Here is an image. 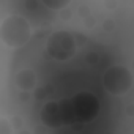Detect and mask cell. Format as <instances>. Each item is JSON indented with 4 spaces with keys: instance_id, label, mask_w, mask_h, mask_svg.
Returning a JSON list of instances; mask_svg holds the SVG:
<instances>
[{
    "instance_id": "1",
    "label": "cell",
    "mask_w": 134,
    "mask_h": 134,
    "mask_svg": "<svg viewBox=\"0 0 134 134\" xmlns=\"http://www.w3.org/2000/svg\"><path fill=\"white\" fill-rule=\"evenodd\" d=\"M32 38V25L25 16L10 14L0 22V40L11 49L25 46Z\"/></svg>"
},
{
    "instance_id": "2",
    "label": "cell",
    "mask_w": 134,
    "mask_h": 134,
    "mask_svg": "<svg viewBox=\"0 0 134 134\" xmlns=\"http://www.w3.org/2000/svg\"><path fill=\"white\" fill-rule=\"evenodd\" d=\"M77 51V41L68 30H55L47 36L46 52L55 62H68Z\"/></svg>"
},
{
    "instance_id": "3",
    "label": "cell",
    "mask_w": 134,
    "mask_h": 134,
    "mask_svg": "<svg viewBox=\"0 0 134 134\" xmlns=\"http://www.w3.org/2000/svg\"><path fill=\"white\" fill-rule=\"evenodd\" d=\"M132 73L123 65H112L103 74V87L114 96L126 95L132 87Z\"/></svg>"
},
{
    "instance_id": "4",
    "label": "cell",
    "mask_w": 134,
    "mask_h": 134,
    "mask_svg": "<svg viewBox=\"0 0 134 134\" xmlns=\"http://www.w3.org/2000/svg\"><path fill=\"white\" fill-rule=\"evenodd\" d=\"M71 101H73V106H74V110H76L77 121H90L99 112L98 98L95 95L88 93V92L77 93L74 98H71Z\"/></svg>"
},
{
    "instance_id": "5",
    "label": "cell",
    "mask_w": 134,
    "mask_h": 134,
    "mask_svg": "<svg viewBox=\"0 0 134 134\" xmlns=\"http://www.w3.org/2000/svg\"><path fill=\"white\" fill-rule=\"evenodd\" d=\"M40 118L47 128H60L65 125L60 101H46L40 110Z\"/></svg>"
},
{
    "instance_id": "6",
    "label": "cell",
    "mask_w": 134,
    "mask_h": 134,
    "mask_svg": "<svg viewBox=\"0 0 134 134\" xmlns=\"http://www.w3.org/2000/svg\"><path fill=\"white\" fill-rule=\"evenodd\" d=\"M14 84L21 92H33L38 84L36 73L32 68H24V70L18 71V74L14 77Z\"/></svg>"
},
{
    "instance_id": "7",
    "label": "cell",
    "mask_w": 134,
    "mask_h": 134,
    "mask_svg": "<svg viewBox=\"0 0 134 134\" xmlns=\"http://www.w3.org/2000/svg\"><path fill=\"white\" fill-rule=\"evenodd\" d=\"M44 7L49 11H63L66 7H70V0H43Z\"/></svg>"
},
{
    "instance_id": "8",
    "label": "cell",
    "mask_w": 134,
    "mask_h": 134,
    "mask_svg": "<svg viewBox=\"0 0 134 134\" xmlns=\"http://www.w3.org/2000/svg\"><path fill=\"white\" fill-rule=\"evenodd\" d=\"M0 134H13V123L8 121V118H0Z\"/></svg>"
},
{
    "instance_id": "9",
    "label": "cell",
    "mask_w": 134,
    "mask_h": 134,
    "mask_svg": "<svg viewBox=\"0 0 134 134\" xmlns=\"http://www.w3.org/2000/svg\"><path fill=\"white\" fill-rule=\"evenodd\" d=\"M126 114H128L129 117H134V104L126 106Z\"/></svg>"
},
{
    "instance_id": "10",
    "label": "cell",
    "mask_w": 134,
    "mask_h": 134,
    "mask_svg": "<svg viewBox=\"0 0 134 134\" xmlns=\"http://www.w3.org/2000/svg\"><path fill=\"white\" fill-rule=\"evenodd\" d=\"M60 18H62V19H70V18H71V13L66 11V10H63V11L60 13Z\"/></svg>"
},
{
    "instance_id": "11",
    "label": "cell",
    "mask_w": 134,
    "mask_h": 134,
    "mask_svg": "<svg viewBox=\"0 0 134 134\" xmlns=\"http://www.w3.org/2000/svg\"><path fill=\"white\" fill-rule=\"evenodd\" d=\"M109 24H112V21H110V19L104 21V29H106V30H110V25H109Z\"/></svg>"
},
{
    "instance_id": "12",
    "label": "cell",
    "mask_w": 134,
    "mask_h": 134,
    "mask_svg": "<svg viewBox=\"0 0 134 134\" xmlns=\"http://www.w3.org/2000/svg\"><path fill=\"white\" fill-rule=\"evenodd\" d=\"M25 134H29V132H25Z\"/></svg>"
}]
</instances>
